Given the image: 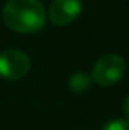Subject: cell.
<instances>
[{
  "instance_id": "cell-5",
  "label": "cell",
  "mask_w": 129,
  "mask_h": 130,
  "mask_svg": "<svg viewBox=\"0 0 129 130\" xmlns=\"http://www.w3.org/2000/svg\"><path fill=\"white\" fill-rule=\"evenodd\" d=\"M91 83H93V79L90 74L84 71H76L68 79V89L74 94H84L91 88Z\"/></svg>"
},
{
  "instance_id": "cell-4",
  "label": "cell",
  "mask_w": 129,
  "mask_h": 130,
  "mask_svg": "<svg viewBox=\"0 0 129 130\" xmlns=\"http://www.w3.org/2000/svg\"><path fill=\"white\" fill-rule=\"evenodd\" d=\"M82 12V0H52L47 17L53 26H68Z\"/></svg>"
},
{
  "instance_id": "cell-7",
  "label": "cell",
  "mask_w": 129,
  "mask_h": 130,
  "mask_svg": "<svg viewBox=\"0 0 129 130\" xmlns=\"http://www.w3.org/2000/svg\"><path fill=\"white\" fill-rule=\"evenodd\" d=\"M122 110H123V115L126 117V120H129V95H126V98L122 103Z\"/></svg>"
},
{
  "instance_id": "cell-3",
  "label": "cell",
  "mask_w": 129,
  "mask_h": 130,
  "mask_svg": "<svg viewBox=\"0 0 129 130\" xmlns=\"http://www.w3.org/2000/svg\"><path fill=\"white\" fill-rule=\"evenodd\" d=\"M31 70V58L18 48H6L0 53V77L18 80Z\"/></svg>"
},
{
  "instance_id": "cell-2",
  "label": "cell",
  "mask_w": 129,
  "mask_h": 130,
  "mask_svg": "<svg viewBox=\"0 0 129 130\" xmlns=\"http://www.w3.org/2000/svg\"><path fill=\"white\" fill-rule=\"evenodd\" d=\"M126 73V62L117 53H108L99 58L91 71V79L99 86L108 88L119 83Z\"/></svg>"
},
{
  "instance_id": "cell-6",
  "label": "cell",
  "mask_w": 129,
  "mask_h": 130,
  "mask_svg": "<svg viewBox=\"0 0 129 130\" xmlns=\"http://www.w3.org/2000/svg\"><path fill=\"white\" fill-rule=\"evenodd\" d=\"M100 130H129V120L126 118H114L106 121Z\"/></svg>"
},
{
  "instance_id": "cell-1",
  "label": "cell",
  "mask_w": 129,
  "mask_h": 130,
  "mask_svg": "<svg viewBox=\"0 0 129 130\" xmlns=\"http://www.w3.org/2000/svg\"><path fill=\"white\" fill-rule=\"evenodd\" d=\"M5 24L18 33L40 32L47 21V12L40 0H8L2 11Z\"/></svg>"
}]
</instances>
